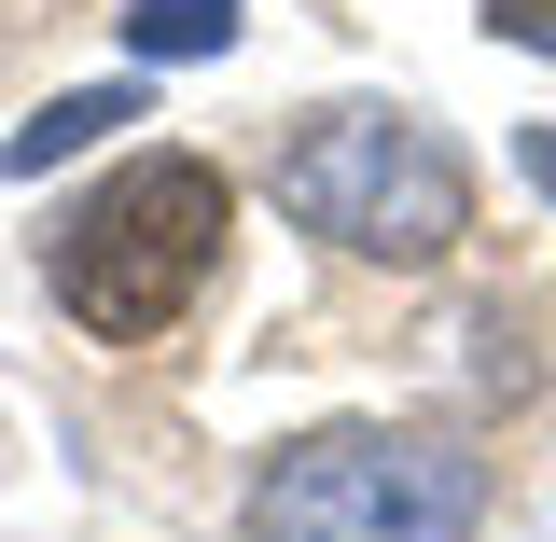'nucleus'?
I'll return each mask as SVG.
<instances>
[{"instance_id":"f257e3e1","label":"nucleus","mask_w":556,"mask_h":542,"mask_svg":"<svg viewBox=\"0 0 556 542\" xmlns=\"http://www.w3.org/2000/svg\"><path fill=\"white\" fill-rule=\"evenodd\" d=\"M278 209L306 237L362 251V265H445L473 237V167L445 126H417L390 98H348V112H306L278 139Z\"/></svg>"},{"instance_id":"f03ea898","label":"nucleus","mask_w":556,"mask_h":542,"mask_svg":"<svg viewBox=\"0 0 556 542\" xmlns=\"http://www.w3.org/2000/svg\"><path fill=\"white\" fill-rule=\"evenodd\" d=\"M223 223H237V196H223L208 153H126L56 223V251H42L56 265V306L84 335H167L208 292V265H223Z\"/></svg>"},{"instance_id":"7ed1b4c3","label":"nucleus","mask_w":556,"mask_h":542,"mask_svg":"<svg viewBox=\"0 0 556 542\" xmlns=\"http://www.w3.org/2000/svg\"><path fill=\"white\" fill-rule=\"evenodd\" d=\"M486 459L431 431H306L251 474V542H473Z\"/></svg>"},{"instance_id":"20e7f679","label":"nucleus","mask_w":556,"mask_h":542,"mask_svg":"<svg viewBox=\"0 0 556 542\" xmlns=\"http://www.w3.org/2000/svg\"><path fill=\"white\" fill-rule=\"evenodd\" d=\"M112 126H139V98H126V84H84V98H42L28 126L0 139V167H14V181H42L56 153H98V139H112Z\"/></svg>"},{"instance_id":"423d86ee","label":"nucleus","mask_w":556,"mask_h":542,"mask_svg":"<svg viewBox=\"0 0 556 542\" xmlns=\"http://www.w3.org/2000/svg\"><path fill=\"white\" fill-rule=\"evenodd\" d=\"M486 28H501V42H529V56H556V0H486Z\"/></svg>"},{"instance_id":"0eeeda50","label":"nucleus","mask_w":556,"mask_h":542,"mask_svg":"<svg viewBox=\"0 0 556 542\" xmlns=\"http://www.w3.org/2000/svg\"><path fill=\"white\" fill-rule=\"evenodd\" d=\"M515 167H529V196L556 209V126H515Z\"/></svg>"},{"instance_id":"39448f33","label":"nucleus","mask_w":556,"mask_h":542,"mask_svg":"<svg viewBox=\"0 0 556 542\" xmlns=\"http://www.w3.org/2000/svg\"><path fill=\"white\" fill-rule=\"evenodd\" d=\"M237 42V0H126V56H153V70H208Z\"/></svg>"}]
</instances>
